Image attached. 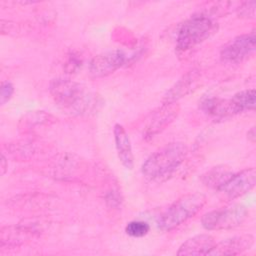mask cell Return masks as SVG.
<instances>
[{
  "label": "cell",
  "instance_id": "9c48e42d",
  "mask_svg": "<svg viewBox=\"0 0 256 256\" xmlns=\"http://www.w3.org/2000/svg\"><path fill=\"white\" fill-rule=\"evenodd\" d=\"M126 62V55L121 50L101 53L89 63V73L93 77H104L119 69Z\"/></svg>",
  "mask_w": 256,
  "mask_h": 256
},
{
  "label": "cell",
  "instance_id": "8fae6325",
  "mask_svg": "<svg viewBox=\"0 0 256 256\" xmlns=\"http://www.w3.org/2000/svg\"><path fill=\"white\" fill-rule=\"evenodd\" d=\"M200 79V73L198 70H191L183 75L164 95L163 103H175L180 98L189 94L195 89L197 82Z\"/></svg>",
  "mask_w": 256,
  "mask_h": 256
},
{
  "label": "cell",
  "instance_id": "9a60e30c",
  "mask_svg": "<svg viewBox=\"0 0 256 256\" xmlns=\"http://www.w3.org/2000/svg\"><path fill=\"white\" fill-rule=\"evenodd\" d=\"M35 230L27 226H9L1 231V246L5 243L8 246H18L24 241L29 240L34 234Z\"/></svg>",
  "mask_w": 256,
  "mask_h": 256
},
{
  "label": "cell",
  "instance_id": "52a82bcc",
  "mask_svg": "<svg viewBox=\"0 0 256 256\" xmlns=\"http://www.w3.org/2000/svg\"><path fill=\"white\" fill-rule=\"evenodd\" d=\"M256 183L255 168H247L237 173H232L218 188V191L229 199L241 197L252 190Z\"/></svg>",
  "mask_w": 256,
  "mask_h": 256
},
{
  "label": "cell",
  "instance_id": "7402d4cb",
  "mask_svg": "<svg viewBox=\"0 0 256 256\" xmlns=\"http://www.w3.org/2000/svg\"><path fill=\"white\" fill-rule=\"evenodd\" d=\"M5 162H6V159H5V157L2 155V158H1V168H2V175L5 173V169H6V164H5Z\"/></svg>",
  "mask_w": 256,
  "mask_h": 256
},
{
  "label": "cell",
  "instance_id": "7a4b0ae2",
  "mask_svg": "<svg viewBox=\"0 0 256 256\" xmlns=\"http://www.w3.org/2000/svg\"><path fill=\"white\" fill-rule=\"evenodd\" d=\"M187 154L188 148L184 143L166 144L145 160L142 165V173L149 180H165L179 168Z\"/></svg>",
  "mask_w": 256,
  "mask_h": 256
},
{
  "label": "cell",
  "instance_id": "3957f363",
  "mask_svg": "<svg viewBox=\"0 0 256 256\" xmlns=\"http://www.w3.org/2000/svg\"><path fill=\"white\" fill-rule=\"evenodd\" d=\"M217 30V23L207 13H198L184 21L176 34V49L186 52L204 42Z\"/></svg>",
  "mask_w": 256,
  "mask_h": 256
},
{
  "label": "cell",
  "instance_id": "d6986e66",
  "mask_svg": "<svg viewBox=\"0 0 256 256\" xmlns=\"http://www.w3.org/2000/svg\"><path fill=\"white\" fill-rule=\"evenodd\" d=\"M255 7H256V3L254 1L243 2L238 8V13L241 17L254 18V16H255Z\"/></svg>",
  "mask_w": 256,
  "mask_h": 256
},
{
  "label": "cell",
  "instance_id": "e0dca14e",
  "mask_svg": "<svg viewBox=\"0 0 256 256\" xmlns=\"http://www.w3.org/2000/svg\"><path fill=\"white\" fill-rule=\"evenodd\" d=\"M231 174L232 172L225 169V167H214L203 176V180L206 185L218 190Z\"/></svg>",
  "mask_w": 256,
  "mask_h": 256
},
{
  "label": "cell",
  "instance_id": "8992f818",
  "mask_svg": "<svg viewBox=\"0 0 256 256\" xmlns=\"http://www.w3.org/2000/svg\"><path fill=\"white\" fill-rule=\"evenodd\" d=\"M256 46L255 32L243 34L235 37L227 43L220 52L223 61L229 63H239L253 55Z\"/></svg>",
  "mask_w": 256,
  "mask_h": 256
},
{
  "label": "cell",
  "instance_id": "ba28073f",
  "mask_svg": "<svg viewBox=\"0 0 256 256\" xmlns=\"http://www.w3.org/2000/svg\"><path fill=\"white\" fill-rule=\"evenodd\" d=\"M180 111L179 105L175 103H163L161 107L155 110L148 119L144 131L143 138L148 140L161 133L169 126L178 116Z\"/></svg>",
  "mask_w": 256,
  "mask_h": 256
},
{
  "label": "cell",
  "instance_id": "7c38bea8",
  "mask_svg": "<svg viewBox=\"0 0 256 256\" xmlns=\"http://www.w3.org/2000/svg\"><path fill=\"white\" fill-rule=\"evenodd\" d=\"M113 134L118 158L126 169L131 170L134 167V156L130 138L121 124H115Z\"/></svg>",
  "mask_w": 256,
  "mask_h": 256
},
{
  "label": "cell",
  "instance_id": "2e32d148",
  "mask_svg": "<svg viewBox=\"0 0 256 256\" xmlns=\"http://www.w3.org/2000/svg\"><path fill=\"white\" fill-rule=\"evenodd\" d=\"M255 97L256 95L254 89H245L236 93L231 99H229L233 115L244 111L254 110Z\"/></svg>",
  "mask_w": 256,
  "mask_h": 256
},
{
  "label": "cell",
  "instance_id": "5bb4252c",
  "mask_svg": "<svg viewBox=\"0 0 256 256\" xmlns=\"http://www.w3.org/2000/svg\"><path fill=\"white\" fill-rule=\"evenodd\" d=\"M200 108L211 117L221 119L233 116L229 99H221L217 97L204 98L200 103Z\"/></svg>",
  "mask_w": 256,
  "mask_h": 256
},
{
  "label": "cell",
  "instance_id": "277c9868",
  "mask_svg": "<svg viewBox=\"0 0 256 256\" xmlns=\"http://www.w3.org/2000/svg\"><path fill=\"white\" fill-rule=\"evenodd\" d=\"M206 197L201 193H190L171 204L158 218L157 225L161 230L170 231L197 214L204 206Z\"/></svg>",
  "mask_w": 256,
  "mask_h": 256
},
{
  "label": "cell",
  "instance_id": "ac0fdd59",
  "mask_svg": "<svg viewBox=\"0 0 256 256\" xmlns=\"http://www.w3.org/2000/svg\"><path fill=\"white\" fill-rule=\"evenodd\" d=\"M149 230H150L149 224L145 221H140V220L130 221L129 223H127L125 227L126 234L134 238L144 237L145 235L148 234Z\"/></svg>",
  "mask_w": 256,
  "mask_h": 256
},
{
  "label": "cell",
  "instance_id": "30bf717a",
  "mask_svg": "<svg viewBox=\"0 0 256 256\" xmlns=\"http://www.w3.org/2000/svg\"><path fill=\"white\" fill-rule=\"evenodd\" d=\"M254 244V237L250 234L234 236L215 243L208 255H238L249 250Z\"/></svg>",
  "mask_w": 256,
  "mask_h": 256
},
{
  "label": "cell",
  "instance_id": "44dd1931",
  "mask_svg": "<svg viewBox=\"0 0 256 256\" xmlns=\"http://www.w3.org/2000/svg\"><path fill=\"white\" fill-rule=\"evenodd\" d=\"M248 138L254 142V139H255V132H254V128H252L250 131H248Z\"/></svg>",
  "mask_w": 256,
  "mask_h": 256
},
{
  "label": "cell",
  "instance_id": "6da1fadb",
  "mask_svg": "<svg viewBox=\"0 0 256 256\" xmlns=\"http://www.w3.org/2000/svg\"><path fill=\"white\" fill-rule=\"evenodd\" d=\"M49 91L55 103L71 114H88L97 110L100 105L97 95L82 84L67 78L53 79Z\"/></svg>",
  "mask_w": 256,
  "mask_h": 256
},
{
  "label": "cell",
  "instance_id": "5b68a950",
  "mask_svg": "<svg viewBox=\"0 0 256 256\" xmlns=\"http://www.w3.org/2000/svg\"><path fill=\"white\" fill-rule=\"evenodd\" d=\"M247 216L246 207L235 204L205 213L201 218V224L206 230L231 229L241 225Z\"/></svg>",
  "mask_w": 256,
  "mask_h": 256
},
{
  "label": "cell",
  "instance_id": "4fadbf2b",
  "mask_svg": "<svg viewBox=\"0 0 256 256\" xmlns=\"http://www.w3.org/2000/svg\"><path fill=\"white\" fill-rule=\"evenodd\" d=\"M214 238L209 234H199L187 239L178 249L177 255H208L215 245Z\"/></svg>",
  "mask_w": 256,
  "mask_h": 256
},
{
  "label": "cell",
  "instance_id": "ffe728a7",
  "mask_svg": "<svg viewBox=\"0 0 256 256\" xmlns=\"http://www.w3.org/2000/svg\"><path fill=\"white\" fill-rule=\"evenodd\" d=\"M14 93V87L12 83L5 81L1 84V91H0V103L1 105H4L6 102H8L12 95Z\"/></svg>",
  "mask_w": 256,
  "mask_h": 256
}]
</instances>
